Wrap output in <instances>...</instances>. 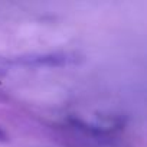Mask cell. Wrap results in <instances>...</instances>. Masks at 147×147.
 <instances>
[{"mask_svg":"<svg viewBox=\"0 0 147 147\" xmlns=\"http://www.w3.org/2000/svg\"><path fill=\"white\" fill-rule=\"evenodd\" d=\"M6 74H7V71H6V69H3V68H0V80H2L3 77H6Z\"/></svg>","mask_w":147,"mask_h":147,"instance_id":"obj_3","label":"cell"},{"mask_svg":"<svg viewBox=\"0 0 147 147\" xmlns=\"http://www.w3.org/2000/svg\"><path fill=\"white\" fill-rule=\"evenodd\" d=\"M9 140V134L6 133V130L0 125V143H6Z\"/></svg>","mask_w":147,"mask_h":147,"instance_id":"obj_2","label":"cell"},{"mask_svg":"<svg viewBox=\"0 0 147 147\" xmlns=\"http://www.w3.org/2000/svg\"><path fill=\"white\" fill-rule=\"evenodd\" d=\"M81 55L74 52H52V53H29V55H0V68L7 66H68L81 62Z\"/></svg>","mask_w":147,"mask_h":147,"instance_id":"obj_1","label":"cell"}]
</instances>
